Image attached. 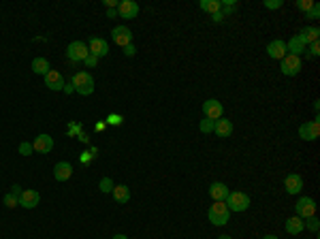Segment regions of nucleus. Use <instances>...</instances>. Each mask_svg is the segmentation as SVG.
<instances>
[{"label":"nucleus","mask_w":320,"mask_h":239,"mask_svg":"<svg viewBox=\"0 0 320 239\" xmlns=\"http://www.w3.org/2000/svg\"><path fill=\"white\" fill-rule=\"evenodd\" d=\"M286 54H288V51H286V43L280 41V38H275V41H271L267 45V56L273 58V60H282Z\"/></svg>","instance_id":"4468645a"},{"label":"nucleus","mask_w":320,"mask_h":239,"mask_svg":"<svg viewBox=\"0 0 320 239\" xmlns=\"http://www.w3.org/2000/svg\"><path fill=\"white\" fill-rule=\"evenodd\" d=\"M207 218H209L211 224H216V227H222V224L228 222L230 211H228L226 205H224V201H214V205H211L209 211H207Z\"/></svg>","instance_id":"7ed1b4c3"},{"label":"nucleus","mask_w":320,"mask_h":239,"mask_svg":"<svg viewBox=\"0 0 320 239\" xmlns=\"http://www.w3.org/2000/svg\"><path fill=\"white\" fill-rule=\"evenodd\" d=\"M284 188L288 195H299L301 188H303V177L297 175V173H292V175H288L284 179Z\"/></svg>","instance_id":"2eb2a0df"},{"label":"nucleus","mask_w":320,"mask_h":239,"mask_svg":"<svg viewBox=\"0 0 320 239\" xmlns=\"http://www.w3.org/2000/svg\"><path fill=\"white\" fill-rule=\"evenodd\" d=\"M228 188H226V184H222V182H214L209 186V197L214 199V201H224V199L228 197Z\"/></svg>","instance_id":"aec40b11"},{"label":"nucleus","mask_w":320,"mask_h":239,"mask_svg":"<svg viewBox=\"0 0 320 239\" xmlns=\"http://www.w3.org/2000/svg\"><path fill=\"white\" fill-rule=\"evenodd\" d=\"M32 70H34L36 75H47L49 70H51V67H49V62L45 60V58H34V60H32Z\"/></svg>","instance_id":"b1692460"},{"label":"nucleus","mask_w":320,"mask_h":239,"mask_svg":"<svg viewBox=\"0 0 320 239\" xmlns=\"http://www.w3.org/2000/svg\"><path fill=\"white\" fill-rule=\"evenodd\" d=\"M262 239H278V237H275V235H265Z\"/></svg>","instance_id":"c03bdc74"},{"label":"nucleus","mask_w":320,"mask_h":239,"mask_svg":"<svg viewBox=\"0 0 320 239\" xmlns=\"http://www.w3.org/2000/svg\"><path fill=\"white\" fill-rule=\"evenodd\" d=\"M280 62H282V73L288 75V77L299 75V70L303 68V64H301V58H299V56H290V54H286Z\"/></svg>","instance_id":"39448f33"},{"label":"nucleus","mask_w":320,"mask_h":239,"mask_svg":"<svg viewBox=\"0 0 320 239\" xmlns=\"http://www.w3.org/2000/svg\"><path fill=\"white\" fill-rule=\"evenodd\" d=\"M120 2H115V0H105V6L107 9H113V6H118Z\"/></svg>","instance_id":"ea45409f"},{"label":"nucleus","mask_w":320,"mask_h":239,"mask_svg":"<svg viewBox=\"0 0 320 239\" xmlns=\"http://www.w3.org/2000/svg\"><path fill=\"white\" fill-rule=\"evenodd\" d=\"M198 131L201 133H214V120H209V118H203L201 120V124H198Z\"/></svg>","instance_id":"a878e982"},{"label":"nucleus","mask_w":320,"mask_h":239,"mask_svg":"<svg viewBox=\"0 0 320 239\" xmlns=\"http://www.w3.org/2000/svg\"><path fill=\"white\" fill-rule=\"evenodd\" d=\"M198 6H201L203 11L211 13V15H216V13L222 11V2H220V0H201V2H198Z\"/></svg>","instance_id":"393cba45"},{"label":"nucleus","mask_w":320,"mask_h":239,"mask_svg":"<svg viewBox=\"0 0 320 239\" xmlns=\"http://www.w3.org/2000/svg\"><path fill=\"white\" fill-rule=\"evenodd\" d=\"M32 150L38 152V154H49L51 150H54V139L49 137V135H38V137L34 139V143H32Z\"/></svg>","instance_id":"f8f14e48"},{"label":"nucleus","mask_w":320,"mask_h":239,"mask_svg":"<svg viewBox=\"0 0 320 239\" xmlns=\"http://www.w3.org/2000/svg\"><path fill=\"white\" fill-rule=\"evenodd\" d=\"M303 231H305V227H303V220H301L299 216H292L286 220V233L288 235H299V233H303Z\"/></svg>","instance_id":"5701e85b"},{"label":"nucleus","mask_w":320,"mask_h":239,"mask_svg":"<svg viewBox=\"0 0 320 239\" xmlns=\"http://www.w3.org/2000/svg\"><path fill=\"white\" fill-rule=\"evenodd\" d=\"M310 54H312V56H320V43H318V41L310 45Z\"/></svg>","instance_id":"72a5a7b5"},{"label":"nucleus","mask_w":320,"mask_h":239,"mask_svg":"<svg viewBox=\"0 0 320 239\" xmlns=\"http://www.w3.org/2000/svg\"><path fill=\"white\" fill-rule=\"evenodd\" d=\"M299 137L303 141H316L320 137V124H318V118L312 120V122H305V124L299 126Z\"/></svg>","instance_id":"0eeeda50"},{"label":"nucleus","mask_w":320,"mask_h":239,"mask_svg":"<svg viewBox=\"0 0 320 239\" xmlns=\"http://www.w3.org/2000/svg\"><path fill=\"white\" fill-rule=\"evenodd\" d=\"M214 133L218 135V137H222V139L230 137V135H233V122H230V120H224V118L216 120V122H214Z\"/></svg>","instance_id":"dca6fc26"},{"label":"nucleus","mask_w":320,"mask_h":239,"mask_svg":"<svg viewBox=\"0 0 320 239\" xmlns=\"http://www.w3.org/2000/svg\"><path fill=\"white\" fill-rule=\"evenodd\" d=\"M70 83H73L75 92L81 94V96H90L94 92V79L90 73H86V70H77L73 75V79H70Z\"/></svg>","instance_id":"f257e3e1"},{"label":"nucleus","mask_w":320,"mask_h":239,"mask_svg":"<svg viewBox=\"0 0 320 239\" xmlns=\"http://www.w3.org/2000/svg\"><path fill=\"white\" fill-rule=\"evenodd\" d=\"M222 17H224L222 13H216V15H214V22H222Z\"/></svg>","instance_id":"79ce46f5"},{"label":"nucleus","mask_w":320,"mask_h":239,"mask_svg":"<svg viewBox=\"0 0 320 239\" xmlns=\"http://www.w3.org/2000/svg\"><path fill=\"white\" fill-rule=\"evenodd\" d=\"M62 90H64V92H66V94H73V92H75L73 83H64V88H62Z\"/></svg>","instance_id":"58836bf2"},{"label":"nucleus","mask_w":320,"mask_h":239,"mask_svg":"<svg viewBox=\"0 0 320 239\" xmlns=\"http://www.w3.org/2000/svg\"><path fill=\"white\" fill-rule=\"evenodd\" d=\"M4 205H6V207H17V205H19V199L9 192V195H4Z\"/></svg>","instance_id":"c756f323"},{"label":"nucleus","mask_w":320,"mask_h":239,"mask_svg":"<svg viewBox=\"0 0 320 239\" xmlns=\"http://www.w3.org/2000/svg\"><path fill=\"white\" fill-rule=\"evenodd\" d=\"M282 4H284L282 0H265V6H267V9H280Z\"/></svg>","instance_id":"473e14b6"},{"label":"nucleus","mask_w":320,"mask_h":239,"mask_svg":"<svg viewBox=\"0 0 320 239\" xmlns=\"http://www.w3.org/2000/svg\"><path fill=\"white\" fill-rule=\"evenodd\" d=\"M22 192H24V190H22V186H17V184H15V186H11V195H15L17 199H19V195H22Z\"/></svg>","instance_id":"c9c22d12"},{"label":"nucleus","mask_w":320,"mask_h":239,"mask_svg":"<svg viewBox=\"0 0 320 239\" xmlns=\"http://www.w3.org/2000/svg\"><path fill=\"white\" fill-rule=\"evenodd\" d=\"M118 13H120V17H124V19H134L139 15V4L134 2V0H122L118 4Z\"/></svg>","instance_id":"9b49d317"},{"label":"nucleus","mask_w":320,"mask_h":239,"mask_svg":"<svg viewBox=\"0 0 320 239\" xmlns=\"http://www.w3.org/2000/svg\"><path fill=\"white\" fill-rule=\"evenodd\" d=\"M297 36H299L305 45H312V43H316L318 38H320V30L316 28V26H312V28H303Z\"/></svg>","instance_id":"4be33fe9"},{"label":"nucleus","mask_w":320,"mask_h":239,"mask_svg":"<svg viewBox=\"0 0 320 239\" xmlns=\"http://www.w3.org/2000/svg\"><path fill=\"white\" fill-rule=\"evenodd\" d=\"M88 54H90V49L83 41H73L66 49V58L70 62H83L88 58Z\"/></svg>","instance_id":"20e7f679"},{"label":"nucleus","mask_w":320,"mask_h":239,"mask_svg":"<svg viewBox=\"0 0 320 239\" xmlns=\"http://www.w3.org/2000/svg\"><path fill=\"white\" fill-rule=\"evenodd\" d=\"M224 205L228 207V211H237V214H239V211H246L250 207V197L239 190L228 192V197L224 199Z\"/></svg>","instance_id":"f03ea898"},{"label":"nucleus","mask_w":320,"mask_h":239,"mask_svg":"<svg viewBox=\"0 0 320 239\" xmlns=\"http://www.w3.org/2000/svg\"><path fill=\"white\" fill-rule=\"evenodd\" d=\"M113 239H128L126 235H113Z\"/></svg>","instance_id":"37998d69"},{"label":"nucleus","mask_w":320,"mask_h":239,"mask_svg":"<svg viewBox=\"0 0 320 239\" xmlns=\"http://www.w3.org/2000/svg\"><path fill=\"white\" fill-rule=\"evenodd\" d=\"M111 38H113L115 45L126 47V45L132 43V32H130V28H126V26H118V28L111 30Z\"/></svg>","instance_id":"1a4fd4ad"},{"label":"nucleus","mask_w":320,"mask_h":239,"mask_svg":"<svg viewBox=\"0 0 320 239\" xmlns=\"http://www.w3.org/2000/svg\"><path fill=\"white\" fill-rule=\"evenodd\" d=\"M113 186H115V184L111 182V177H102L100 184H98V188H100V192H111Z\"/></svg>","instance_id":"bb28decb"},{"label":"nucleus","mask_w":320,"mask_h":239,"mask_svg":"<svg viewBox=\"0 0 320 239\" xmlns=\"http://www.w3.org/2000/svg\"><path fill=\"white\" fill-rule=\"evenodd\" d=\"M134 51H137V49H134V45L130 43V45H126V47H124V54L126 56H134Z\"/></svg>","instance_id":"e433bc0d"},{"label":"nucleus","mask_w":320,"mask_h":239,"mask_svg":"<svg viewBox=\"0 0 320 239\" xmlns=\"http://www.w3.org/2000/svg\"><path fill=\"white\" fill-rule=\"evenodd\" d=\"M303 227H307L310 231H318V227H320V224H318V218H316V216L305 218V220H303Z\"/></svg>","instance_id":"c85d7f7f"},{"label":"nucleus","mask_w":320,"mask_h":239,"mask_svg":"<svg viewBox=\"0 0 320 239\" xmlns=\"http://www.w3.org/2000/svg\"><path fill=\"white\" fill-rule=\"evenodd\" d=\"M312 6H314V0H299V2H297V9L303 11L305 15L312 11Z\"/></svg>","instance_id":"cd10ccee"},{"label":"nucleus","mask_w":320,"mask_h":239,"mask_svg":"<svg viewBox=\"0 0 320 239\" xmlns=\"http://www.w3.org/2000/svg\"><path fill=\"white\" fill-rule=\"evenodd\" d=\"M203 113H205V118H209V120H220L222 118V113H224V109H222V102L218 101V99H209V101H205L203 102Z\"/></svg>","instance_id":"6e6552de"},{"label":"nucleus","mask_w":320,"mask_h":239,"mask_svg":"<svg viewBox=\"0 0 320 239\" xmlns=\"http://www.w3.org/2000/svg\"><path fill=\"white\" fill-rule=\"evenodd\" d=\"M109 122L111 124H122V115H109Z\"/></svg>","instance_id":"4c0bfd02"},{"label":"nucleus","mask_w":320,"mask_h":239,"mask_svg":"<svg viewBox=\"0 0 320 239\" xmlns=\"http://www.w3.org/2000/svg\"><path fill=\"white\" fill-rule=\"evenodd\" d=\"M107 15H109V17H115V15H118V9H109Z\"/></svg>","instance_id":"a19ab883"},{"label":"nucleus","mask_w":320,"mask_h":239,"mask_svg":"<svg viewBox=\"0 0 320 239\" xmlns=\"http://www.w3.org/2000/svg\"><path fill=\"white\" fill-rule=\"evenodd\" d=\"M83 62H86L88 67H96V62H98V58L92 56V54H88V58H86V60H83Z\"/></svg>","instance_id":"f704fd0d"},{"label":"nucleus","mask_w":320,"mask_h":239,"mask_svg":"<svg viewBox=\"0 0 320 239\" xmlns=\"http://www.w3.org/2000/svg\"><path fill=\"white\" fill-rule=\"evenodd\" d=\"M64 83H66V81H64V77L58 73V70H54V68L45 75V86H47L49 90H62Z\"/></svg>","instance_id":"a211bd4d"},{"label":"nucleus","mask_w":320,"mask_h":239,"mask_svg":"<svg viewBox=\"0 0 320 239\" xmlns=\"http://www.w3.org/2000/svg\"><path fill=\"white\" fill-rule=\"evenodd\" d=\"M70 175H73V167H70V163H58L54 167V177L58 179V182H68Z\"/></svg>","instance_id":"f3484780"},{"label":"nucleus","mask_w":320,"mask_h":239,"mask_svg":"<svg viewBox=\"0 0 320 239\" xmlns=\"http://www.w3.org/2000/svg\"><path fill=\"white\" fill-rule=\"evenodd\" d=\"M218 239H230L228 235H220V237H218Z\"/></svg>","instance_id":"a18cd8bd"},{"label":"nucleus","mask_w":320,"mask_h":239,"mask_svg":"<svg viewBox=\"0 0 320 239\" xmlns=\"http://www.w3.org/2000/svg\"><path fill=\"white\" fill-rule=\"evenodd\" d=\"M88 49H90V54L96 56V58L109 54V45H107L105 38H100V36H92V38H90V41H88Z\"/></svg>","instance_id":"9d476101"},{"label":"nucleus","mask_w":320,"mask_h":239,"mask_svg":"<svg viewBox=\"0 0 320 239\" xmlns=\"http://www.w3.org/2000/svg\"><path fill=\"white\" fill-rule=\"evenodd\" d=\"M32 152H34V150H32V143H19V154H24V156H30Z\"/></svg>","instance_id":"7c9ffc66"},{"label":"nucleus","mask_w":320,"mask_h":239,"mask_svg":"<svg viewBox=\"0 0 320 239\" xmlns=\"http://www.w3.org/2000/svg\"><path fill=\"white\" fill-rule=\"evenodd\" d=\"M286 51H288L290 56H299V58H301V54H307V45L301 41L299 36H292L290 43H286Z\"/></svg>","instance_id":"412c9836"},{"label":"nucleus","mask_w":320,"mask_h":239,"mask_svg":"<svg viewBox=\"0 0 320 239\" xmlns=\"http://www.w3.org/2000/svg\"><path fill=\"white\" fill-rule=\"evenodd\" d=\"M307 17H312V19H318V17H320V6H318V2H314L312 11L307 13Z\"/></svg>","instance_id":"2f4dec72"},{"label":"nucleus","mask_w":320,"mask_h":239,"mask_svg":"<svg viewBox=\"0 0 320 239\" xmlns=\"http://www.w3.org/2000/svg\"><path fill=\"white\" fill-rule=\"evenodd\" d=\"M111 197H113V201L115 203H128L130 201V188L124 184H118V186H113V190H111Z\"/></svg>","instance_id":"6ab92c4d"},{"label":"nucleus","mask_w":320,"mask_h":239,"mask_svg":"<svg viewBox=\"0 0 320 239\" xmlns=\"http://www.w3.org/2000/svg\"><path fill=\"white\" fill-rule=\"evenodd\" d=\"M294 211H297V216L301 218V220H305V218H310L316 214V201L310 197H301L297 205H294Z\"/></svg>","instance_id":"423d86ee"},{"label":"nucleus","mask_w":320,"mask_h":239,"mask_svg":"<svg viewBox=\"0 0 320 239\" xmlns=\"http://www.w3.org/2000/svg\"><path fill=\"white\" fill-rule=\"evenodd\" d=\"M38 201H41V195H38L36 190H24L22 195H19V205L26 209H34Z\"/></svg>","instance_id":"ddd939ff"}]
</instances>
